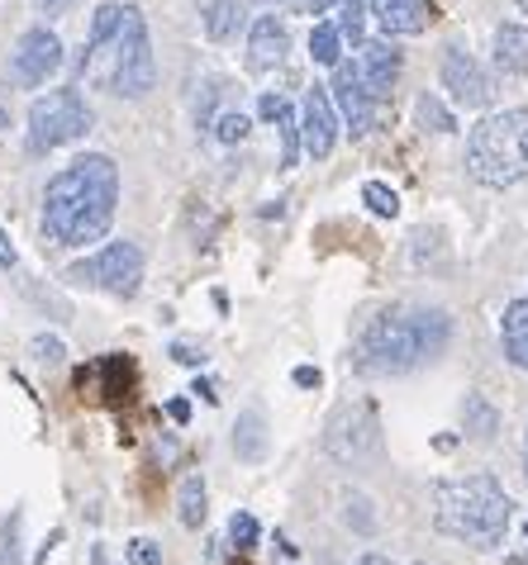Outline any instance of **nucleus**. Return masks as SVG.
<instances>
[{"label":"nucleus","mask_w":528,"mask_h":565,"mask_svg":"<svg viewBox=\"0 0 528 565\" xmlns=\"http://www.w3.org/2000/svg\"><path fill=\"white\" fill-rule=\"evenodd\" d=\"M119 210V167L105 152H82L43 191V238L57 247H86L110 233Z\"/></svg>","instance_id":"1"},{"label":"nucleus","mask_w":528,"mask_h":565,"mask_svg":"<svg viewBox=\"0 0 528 565\" xmlns=\"http://www.w3.org/2000/svg\"><path fill=\"white\" fill-rule=\"evenodd\" d=\"M82 76L101 82L105 90H115L124 100L148 96L152 82H158V67H152L144 10L129 6V0H105V6H96L86 53H82Z\"/></svg>","instance_id":"2"},{"label":"nucleus","mask_w":528,"mask_h":565,"mask_svg":"<svg viewBox=\"0 0 528 565\" xmlns=\"http://www.w3.org/2000/svg\"><path fill=\"white\" fill-rule=\"evenodd\" d=\"M447 338H453V323L443 309H381L357 338L352 361L362 375H405L439 356Z\"/></svg>","instance_id":"3"},{"label":"nucleus","mask_w":528,"mask_h":565,"mask_svg":"<svg viewBox=\"0 0 528 565\" xmlns=\"http://www.w3.org/2000/svg\"><path fill=\"white\" fill-rule=\"evenodd\" d=\"M509 504L505 484L495 476H467V480H439L433 484V527L443 537H457L476 552H495L509 532Z\"/></svg>","instance_id":"4"},{"label":"nucleus","mask_w":528,"mask_h":565,"mask_svg":"<svg viewBox=\"0 0 528 565\" xmlns=\"http://www.w3.org/2000/svg\"><path fill=\"white\" fill-rule=\"evenodd\" d=\"M467 171L481 185H505L528 181V109H500L472 124L467 134Z\"/></svg>","instance_id":"5"},{"label":"nucleus","mask_w":528,"mask_h":565,"mask_svg":"<svg viewBox=\"0 0 528 565\" xmlns=\"http://www.w3.org/2000/svg\"><path fill=\"white\" fill-rule=\"evenodd\" d=\"M86 129H91V105L72 86H57L29 105V148L34 152L67 148L76 138H86Z\"/></svg>","instance_id":"6"},{"label":"nucleus","mask_w":528,"mask_h":565,"mask_svg":"<svg viewBox=\"0 0 528 565\" xmlns=\"http://www.w3.org/2000/svg\"><path fill=\"white\" fill-rule=\"evenodd\" d=\"M67 280L105 290V295H115V300H134L138 286H144V253H138L134 243H110V247H101L96 257L67 266Z\"/></svg>","instance_id":"7"},{"label":"nucleus","mask_w":528,"mask_h":565,"mask_svg":"<svg viewBox=\"0 0 528 565\" xmlns=\"http://www.w3.org/2000/svg\"><path fill=\"white\" fill-rule=\"evenodd\" d=\"M57 72H62V39L43 24L24 29L20 43H14V53H10V76L20 86H43Z\"/></svg>","instance_id":"8"},{"label":"nucleus","mask_w":528,"mask_h":565,"mask_svg":"<svg viewBox=\"0 0 528 565\" xmlns=\"http://www.w3.org/2000/svg\"><path fill=\"white\" fill-rule=\"evenodd\" d=\"M329 96H334V105H338V115L348 119L352 138L371 134V124H377V115H381V100L367 90L362 67H357V62H338V67H334V86H329Z\"/></svg>","instance_id":"9"},{"label":"nucleus","mask_w":528,"mask_h":565,"mask_svg":"<svg viewBox=\"0 0 528 565\" xmlns=\"http://www.w3.org/2000/svg\"><path fill=\"white\" fill-rule=\"evenodd\" d=\"M76 390L82 399L91 404H119L134 395V361L124 352H110V356H96L76 371Z\"/></svg>","instance_id":"10"},{"label":"nucleus","mask_w":528,"mask_h":565,"mask_svg":"<svg viewBox=\"0 0 528 565\" xmlns=\"http://www.w3.org/2000/svg\"><path fill=\"white\" fill-rule=\"evenodd\" d=\"M439 76H443L447 96H453L457 105H467V109L490 105V96H495V86H490L486 67H481V62H476L467 49H457V43L443 53V67H439Z\"/></svg>","instance_id":"11"},{"label":"nucleus","mask_w":528,"mask_h":565,"mask_svg":"<svg viewBox=\"0 0 528 565\" xmlns=\"http://www.w3.org/2000/svg\"><path fill=\"white\" fill-rule=\"evenodd\" d=\"M300 143L305 152L315 157V162H324V157L334 152L338 143V105L324 86H309L305 90V105H300Z\"/></svg>","instance_id":"12"},{"label":"nucleus","mask_w":528,"mask_h":565,"mask_svg":"<svg viewBox=\"0 0 528 565\" xmlns=\"http://www.w3.org/2000/svg\"><path fill=\"white\" fill-rule=\"evenodd\" d=\"M291 53V34H286V24L276 20V14H262V20L247 29V67L253 72H272V67H282Z\"/></svg>","instance_id":"13"},{"label":"nucleus","mask_w":528,"mask_h":565,"mask_svg":"<svg viewBox=\"0 0 528 565\" xmlns=\"http://www.w3.org/2000/svg\"><path fill=\"white\" fill-rule=\"evenodd\" d=\"M371 20L386 39H400V34H424L429 20H433V6L429 0H371Z\"/></svg>","instance_id":"14"},{"label":"nucleus","mask_w":528,"mask_h":565,"mask_svg":"<svg viewBox=\"0 0 528 565\" xmlns=\"http://www.w3.org/2000/svg\"><path fill=\"white\" fill-rule=\"evenodd\" d=\"M357 67H362V82H367L371 96H377L381 105L391 100V90L400 82V49H391V39H386V43H362Z\"/></svg>","instance_id":"15"},{"label":"nucleus","mask_w":528,"mask_h":565,"mask_svg":"<svg viewBox=\"0 0 528 565\" xmlns=\"http://www.w3.org/2000/svg\"><path fill=\"white\" fill-rule=\"evenodd\" d=\"M200 24H205L210 43H229V39H239V29L247 24V10H243V0H205Z\"/></svg>","instance_id":"16"},{"label":"nucleus","mask_w":528,"mask_h":565,"mask_svg":"<svg viewBox=\"0 0 528 565\" xmlns=\"http://www.w3.org/2000/svg\"><path fill=\"white\" fill-rule=\"evenodd\" d=\"M495 67L505 76H528V29L524 24L495 29Z\"/></svg>","instance_id":"17"},{"label":"nucleus","mask_w":528,"mask_h":565,"mask_svg":"<svg viewBox=\"0 0 528 565\" xmlns=\"http://www.w3.org/2000/svg\"><path fill=\"white\" fill-rule=\"evenodd\" d=\"M500 348L505 356L515 361V366L528 371V300H515L505 309V319H500Z\"/></svg>","instance_id":"18"},{"label":"nucleus","mask_w":528,"mask_h":565,"mask_svg":"<svg viewBox=\"0 0 528 565\" xmlns=\"http://www.w3.org/2000/svg\"><path fill=\"white\" fill-rule=\"evenodd\" d=\"M234 451H239V461H247V466H257L262 457H267V418H262V409H247L239 418Z\"/></svg>","instance_id":"19"},{"label":"nucleus","mask_w":528,"mask_h":565,"mask_svg":"<svg viewBox=\"0 0 528 565\" xmlns=\"http://www.w3.org/2000/svg\"><path fill=\"white\" fill-rule=\"evenodd\" d=\"M205 513H210V504H205V480L191 470V476L181 480V494H177V518H181L186 527H200V523H205Z\"/></svg>","instance_id":"20"},{"label":"nucleus","mask_w":528,"mask_h":565,"mask_svg":"<svg viewBox=\"0 0 528 565\" xmlns=\"http://www.w3.org/2000/svg\"><path fill=\"white\" fill-rule=\"evenodd\" d=\"M309 57H315L319 67H338V62H344V29L338 24H315L309 29Z\"/></svg>","instance_id":"21"},{"label":"nucleus","mask_w":528,"mask_h":565,"mask_svg":"<svg viewBox=\"0 0 528 565\" xmlns=\"http://www.w3.org/2000/svg\"><path fill=\"white\" fill-rule=\"evenodd\" d=\"M414 124H419L424 134H453V129H457V119L447 115V105H443L439 96H419V100H414Z\"/></svg>","instance_id":"22"},{"label":"nucleus","mask_w":528,"mask_h":565,"mask_svg":"<svg viewBox=\"0 0 528 565\" xmlns=\"http://www.w3.org/2000/svg\"><path fill=\"white\" fill-rule=\"evenodd\" d=\"M276 134H282V167H295V162H300V115H295V109L291 105H282V109H276Z\"/></svg>","instance_id":"23"},{"label":"nucleus","mask_w":528,"mask_h":565,"mask_svg":"<svg viewBox=\"0 0 528 565\" xmlns=\"http://www.w3.org/2000/svg\"><path fill=\"white\" fill-rule=\"evenodd\" d=\"M367 0H338V29H344V43L362 49L367 43Z\"/></svg>","instance_id":"24"},{"label":"nucleus","mask_w":528,"mask_h":565,"mask_svg":"<svg viewBox=\"0 0 528 565\" xmlns=\"http://www.w3.org/2000/svg\"><path fill=\"white\" fill-rule=\"evenodd\" d=\"M495 428H500V414H495L481 395H467V437H476V443H490Z\"/></svg>","instance_id":"25"},{"label":"nucleus","mask_w":528,"mask_h":565,"mask_svg":"<svg viewBox=\"0 0 528 565\" xmlns=\"http://www.w3.org/2000/svg\"><path fill=\"white\" fill-rule=\"evenodd\" d=\"M247 129H253V119H247L243 109H224V115H214V119H210V134L220 138V143H229V148L243 143Z\"/></svg>","instance_id":"26"},{"label":"nucleus","mask_w":528,"mask_h":565,"mask_svg":"<svg viewBox=\"0 0 528 565\" xmlns=\"http://www.w3.org/2000/svg\"><path fill=\"white\" fill-rule=\"evenodd\" d=\"M362 200H367V210L377 214V218H395L400 214V195L386 181H367L362 185Z\"/></svg>","instance_id":"27"},{"label":"nucleus","mask_w":528,"mask_h":565,"mask_svg":"<svg viewBox=\"0 0 528 565\" xmlns=\"http://www.w3.org/2000/svg\"><path fill=\"white\" fill-rule=\"evenodd\" d=\"M20 523H24V513L14 509L6 518V527H0V565H20Z\"/></svg>","instance_id":"28"},{"label":"nucleus","mask_w":528,"mask_h":565,"mask_svg":"<svg viewBox=\"0 0 528 565\" xmlns=\"http://www.w3.org/2000/svg\"><path fill=\"white\" fill-rule=\"evenodd\" d=\"M229 542H234L239 552L257 546V518L253 513H234V518H229Z\"/></svg>","instance_id":"29"},{"label":"nucleus","mask_w":528,"mask_h":565,"mask_svg":"<svg viewBox=\"0 0 528 565\" xmlns=\"http://www.w3.org/2000/svg\"><path fill=\"white\" fill-rule=\"evenodd\" d=\"M129 561L134 565H162V546L152 542V537H134L129 542Z\"/></svg>","instance_id":"30"},{"label":"nucleus","mask_w":528,"mask_h":565,"mask_svg":"<svg viewBox=\"0 0 528 565\" xmlns=\"http://www.w3.org/2000/svg\"><path fill=\"white\" fill-rule=\"evenodd\" d=\"M172 361H181V366H205V352H200L196 342H172Z\"/></svg>","instance_id":"31"},{"label":"nucleus","mask_w":528,"mask_h":565,"mask_svg":"<svg viewBox=\"0 0 528 565\" xmlns=\"http://www.w3.org/2000/svg\"><path fill=\"white\" fill-rule=\"evenodd\" d=\"M62 352H67V348H62L57 338H34V356L49 361V366H53V361H62Z\"/></svg>","instance_id":"32"},{"label":"nucleus","mask_w":528,"mask_h":565,"mask_svg":"<svg viewBox=\"0 0 528 565\" xmlns=\"http://www.w3.org/2000/svg\"><path fill=\"white\" fill-rule=\"evenodd\" d=\"M291 381L300 385V390H319V371H315V366H295Z\"/></svg>","instance_id":"33"},{"label":"nucleus","mask_w":528,"mask_h":565,"mask_svg":"<svg viewBox=\"0 0 528 565\" xmlns=\"http://www.w3.org/2000/svg\"><path fill=\"white\" fill-rule=\"evenodd\" d=\"M14 266V243L6 238V228H0V271H10Z\"/></svg>","instance_id":"34"},{"label":"nucleus","mask_w":528,"mask_h":565,"mask_svg":"<svg viewBox=\"0 0 528 565\" xmlns=\"http://www.w3.org/2000/svg\"><path fill=\"white\" fill-rule=\"evenodd\" d=\"M34 6H39L43 14H67V10L76 6V0H34Z\"/></svg>","instance_id":"35"},{"label":"nucleus","mask_w":528,"mask_h":565,"mask_svg":"<svg viewBox=\"0 0 528 565\" xmlns=\"http://www.w3.org/2000/svg\"><path fill=\"white\" fill-rule=\"evenodd\" d=\"M282 105H286L282 96H262V100H257V109H262V119H276V109H282Z\"/></svg>","instance_id":"36"},{"label":"nucleus","mask_w":528,"mask_h":565,"mask_svg":"<svg viewBox=\"0 0 528 565\" xmlns=\"http://www.w3.org/2000/svg\"><path fill=\"white\" fill-rule=\"evenodd\" d=\"M167 414H172L177 423H191V404H186V399H172V404H167Z\"/></svg>","instance_id":"37"},{"label":"nucleus","mask_w":528,"mask_h":565,"mask_svg":"<svg viewBox=\"0 0 528 565\" xmlns=\"http://www.w3.org/2000/svg\"><path fill=\"white\" fill-rule=\"evenodd\" d=\"M257 6H276V10H291V6H305V0H257Z\"/></svg>","instance_id":"38"},{"label":"nucleus","mask_w":528,"mask_h":565,"mask_svg":"<svg viewBox=\"0 0 528 565\" xmlns=\"http://www.w3.org/2000/svg\"><path fill=\"white\" fill-rule=\"evenodd\" d=\"M338 0H305V10H334Z\"/></svg>","instance_id":"39"},{"label":"nucleus","mask_w":528,"mask_h":565,"mask_svg":"<svg viewBox=\"0 0 528 565\" xmlns=\"http://www.w3.org/2000/svg\"><path fill=\"white\" fill-rule=\"evenodd\" d=\"M91 561H96V565H115V561H110V552H105V546H96V552H91Z\"/></svg>","instance_id":"40"},{"label":"nucleus","mask_w":528,"mask_h":565,"mask_svg":"<svg viewBox=\"0 0 528 565\" xmlns=\"http://www.w3.org/2000/svg\"><path fill=\"white\" fill-rule=\"evenodd\" d=\"M357 565H391V561H386V556H377V552H371V556H362V561H357Z\"/></svg>","instance_id":"41"},{"label":"nucleus","mask_w":528,"mask_h":565,"mask_svg":"<svg viewBox=\"0 0 528 565\" xmlns=\"http://www.w3.org/2000/svg\"><path fill=\"white\" fill-rule=\"evenodd\" d=\"M524 476H528V443H524Z\"/></svg>","instance_id":"42"},{"label":"nucleus","mask_w":528,"mask_h":565,"mask_svg":"<svg viewBox=\"0 0 528 565\" xmlns=\"http://www.w3.org/2000/svg\"><path fill=\"white\" fill-rule=\"evenodd\" d=\"M519 6H524V14H528V0H519Z\"/></svg>","instance_id":"43"},{"label":"nucleus","mask_w":528,"mask_h":565,"mask_svg":"<svg viewBox=\"0 0 528 565\" xmlns=\"http://www.w3.org/2000/svg\"><path fill=\"white\" fill-rule=\"evenodd\" d=\"M524 532H528V527H524Z\"/></svg>","instance_id":"44"}]
</instances>
